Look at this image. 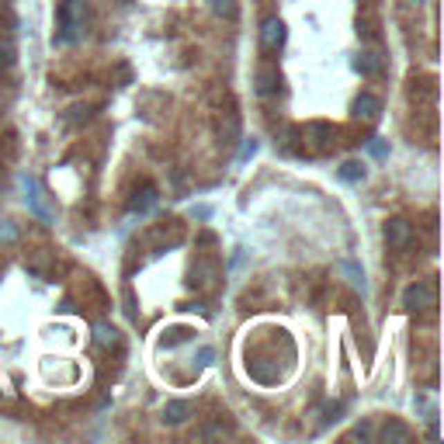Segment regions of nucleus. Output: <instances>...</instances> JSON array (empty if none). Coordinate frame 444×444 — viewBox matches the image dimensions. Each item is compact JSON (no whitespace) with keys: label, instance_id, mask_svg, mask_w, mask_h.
I'll return each mask as SVG.
<instances>
[{"label":"nucleus","instance_id":"nucleus-16","mask_svg":"<svg viewBox=\"0 0 444 444\" xmlns=\"http://www.w3.org/2000/svg\"><path fill=\"white\" fill-rule=\"evenodd\" d=\"M340 177H344V181H351V184H354V181H361V177H364V167H361V163H354V160H351V163H344V167H340Z\"/></svg>","mask_w":444,"mask_h":444},{"label":"nucleus","instance_id":"nucleus-19","mask_svg":"<svg viewBox=\"0 0 444 444\" xmlns=\"http://www.w3.org/2000/svg\"><path fill=\"white\" fill-rule=\"evenodd\" d=\"M15 63V42H0V66H11Z\"/></svg>","mask_w":444,"mask_h":444},{"label":"nucleus","instance_id":"nucleus-8","mask_svg":"<svg viewBox=\"0 0 444 444\" xmlns=\"http://www.w3.org/2000/svg\"><path fill=\"white\" fill-rule=\"evenodd\" d=\"M354 70L371 77V73H378V70H382V56H378V53H371V49H364V53L354 59Z\"/></svg>","mask_w":444,"mask_h":444},{"label":"nucleus","instance_id":"nucleus-12","mask_svg":"<svg viewBox=\"0 0 444 444\" xmlns=\"http://www.w3.org/2000/svg\"><path fill=\"white\" fill-rule=\"evenodd\" d=\"M153 205H156V191H153V187H142V191L132 198V212H136V215H146Z\"/></svg>","mask_w":444,"mask_h":444},{"label":"nucleus","instance_id":"nucleus-1","mask_svg":"<svg viewBox=\"0 0 444 444\" xmlns=\"http://www.w3.org/2000/svg\"><path fill=\"white\" fill-rule=\"evenodd\" d=\"M84 21H87V4H84V0H66L63 11H59V25H63L59 39L63 42H73L84 32Z\"/></svg>","mask_w":444,"mask_h":444},{"label":"nucleus","instance_id":"nucleus-20","mask_svg":"<svg viewBox=\"0 0 444 444\" xmlns=\"http://www.w3.org/2000/svg\"><path fill=\"white\" fill-rule=\"evenodd\" d=\"M254 153H257V139H247V142H243V146H240V156H237V160H240V163H243V160H250V156H254Z\"/></svg>","mask_w":444,"mask_h":444},{"label":"nucleus","instance_id":"nucleus-17","mask_svg":"<svg viewBox=\"0 0 444 444\" xmlns=\"http://www.w3.org/2000/svg\"><path fill=\"white\" fill-rule=\"evenodd\" d=\"M257 91H261V94H275V91H278V77H275V73H261V77H257Z\"/></svg>","mask_w":444,"mask_h":444},{"label":"nucleus","instance_id":"nucleus-15","mask_svg":"<svg viewBox=\"0 0 444 444\" xmlns=\"http://www.w3.org/2000/svg\"><path fill=\"white\" fill-rule=\"evenodd\" d=\"M0 243H18V226L15 222H8V219H0Z\"/></svg>","mask_w":444,"mask_h":444},{"label":"nucleus","instance_id":"nucleus-2","mask_svg":"<svg viewBox=\"0 0 444 444\" xmlns=\"http://www.w3.org/2000/svg\"><path fill=\"white\" fill-rule=\"evenodd\" d=\"M385 243L392 250H406L413 243V226H409L406 219H389L385 222Z\"/></svg>","mask_w":444,"mask_h":444},{"label":"nucleus","instance_id":"nucleus-23","mask_svg":"<svg viewBox=\"0 0 444 444\" xmlns=\"http://www.w3.org/2000/svg\"><path fill=\"white\" fill-rule=\"evenodd\" d=\"M413 4H420V0H413Z\"/></svg>","mask_w":444,"mask_h":444},{"label":"nucleus","instance_id":"nucleus-5","mask_svg":"<svg viewBox=\"0 0 444 444\" xmlns=\"http://www.w3.org/2000/svg\"><path fill=\"white\" fill-rule=\"evenodd\" d=\"M21 187H25V198H28L32 212H35V215H42V219H53V215H49V208L42 205V191H39V181L25 174V177H21Z\"/></svg>","mask_w":444,"mask_h":444},{"label":"nucleus","instance_id":"nucleus-22","mask_svg":"<svg viewBox=\"0 0 444 444\" xmlns=\"http://www.w3.org/2000/svg\"><path fill=\"white\" fill-rule=\"evenodd\" d=\"M354 437H371V427H368V423H361V427L354 430Z\"/></svg>","mask_w":444,"mask_h":444},{"label":"nucleus","instance_id":"nucleus-10","mask_svg":"<svg viewBox=\"0 0 444 444\" xmlns=\"http://www.w3.org/2000/svg\"><path fill=\"white\" fill-rule=\"evenodd\" d=\"M382 441H385V444H406V441H409V427L399 423V420H392V423H385Z\"/></svg>","mask_w":444,"mask_h":444},{"label":"nucleus","instance_id":"nucleus-4","mask_svg":"<svg viewBox=\"0 0 444 444\" xmlns=\"http://www.w3.org/2000/svg\"><path fill=\"white\" fill-rule=\"evenodd\" d=\"M281 42H285V21L281 18H268L261 25V46L264 49H278Z\"/></svg>","mask_w":444,"mask_h":444},{"label":"nucleus","instance_id":"nucleus-13","mask_svg":"<svg viewBox=\"0 0 444 444\" xmlns=\"http://www.w3.org/2000/svg\"><path fill=\"white\" fill-rule=\"evenodd\" d=\"M340 275H347V281H351L354 288H361V292H364V271H361L358 264L344 261V264H340Z\"/></svg>","mask_w":444,"mask_h":444},{"label":"nucleus","instance_id":"nucleus-9","mask_svg":"<svg viewBox=\"0 0 444 444\" xmlns=\"http://www.w3.org/2000/svg\"><path fill=\"white\" fill-rule=\"evenodd\" d=\"M118 340H122V337H118V330H115L111 323H98V326H94V344H98V347H118Z\"/></svg>","mask_w":444,"mask_h":444},{"label":"nucleus","instance_id":"nucleus-11","mask_svg":"<svg viewBox=\"0 0 444 444\" xmlns=\"http://www.w3.org/2000/svg\"><path fill=\"white\" fill-rule=\"evenodd\" d=\"M215 261H198L194 268H191V281H198V285H212V278H215Z\"/></svg>","mask_w":444,"mask_h":444},{"label":"nucleus","instance_id":"nucleus-18","mask_svg":"<svg viewBox=\"0 0 444 444\" xmlns=\"http://www.w3.org/2000/svg\"><path fill=\"white\" fill-rule=\"evenodd\" d=\"M368 153H371L375 160H385V156H389V142H385V139H371V142H368Z\"/></svg>","mask_w":444,"mask_h":444},{"label":"nucleus","instance_id":"nucleus-3","mask_svg":"<svg viewBox=\"0 0 444 444\" xmlns=\"http://www.w3.org/2000/svg\"><path fill=\"white\" fill-rule=\"evenodd\" d=\"M403 306L406 309H430L434 306V285H427V281H413L406 292H403Z\"/></svg>","mask_w":444,"mask_h":444},{"label":"nucleus","instance_id":"nucleus-6","mask_svg":"<svg viewBox=\"0 0 444 444\" xmlns=\"http://www.w3.org/2000/svg\"><path fill=\"white\" fill-rule=\"evenodd\" d=\"M187 416H191V403H184V399H170L163 406V423H170V427H181Z\"/></svg>","mask_w":444,"mask_h":444},{"label":"nucleus","instance_id":"nucleus-14","mask_svg":"<svg viewBox=\"0 0 444 444\" xmlns=\"http://www.w3.org/2000/svg\"><path fill=\"white\" fill-rule=\"evenodd\" d=\"M212 11L230 21V18H237V0H212Z\"/></svg>","mask_w":444,"mask_h":444},{"label":"nucleus","instance_id":"nucleus-7","mask_svg":"<svg viewBox=\"0 0 444 444\" xmlns=\"http://www.w3.org/2000/svg\"><path fill=\"white\" fill-rule=\"evenodd\" d=\"M378 111H382V101H378L375 94H361V98L354 101V115H358V118H364V122H375V118H378Z\"/></svg>","mask_w":444,"mask_h":444},{"label":"nucleus","instance_id":"nucleus-21","mask_svg":"<svg viewBox=\"0 0 444 444\" xmlns=\"http://www.w3.org/2000/svg\"><path fill=\"white\" fill-rule=\"evenodd\" d=\"M212 358H215V351H212V347H201V351H198V364H201V368H205V364H212Z\"/></svg>","mask_w":444,"mask_h":444}]
</instances>
